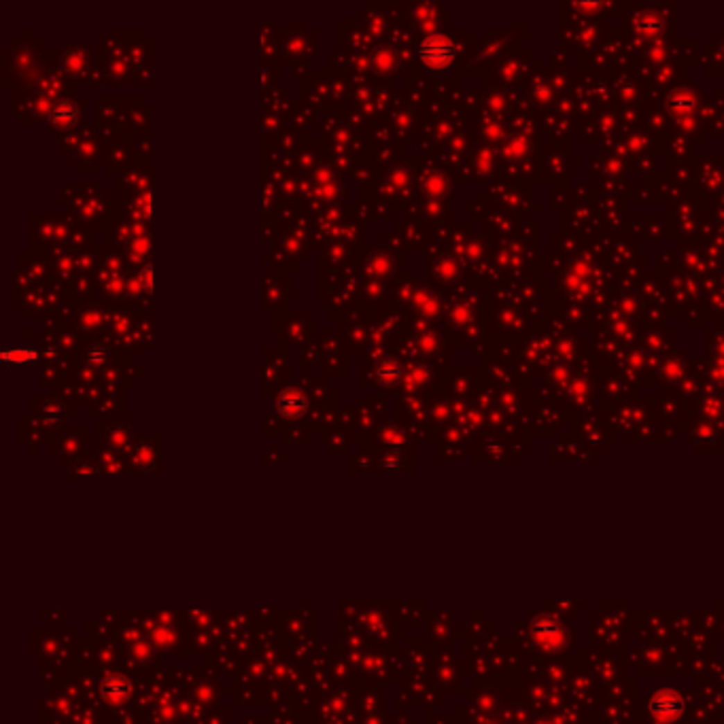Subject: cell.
Masks as SVG:
<instances>
[{"label": "cell", "instance_id": "1", "mask_svg": "<svg viewBox=\"0 0 724 724\" xmlns=\"http://www.w3.org/2000/svg\"><path fill=\"white\" fill-rule=\"evenodd\" d=\"M421 60L431 68H446L455 58V45L446 37H429L419 45Z\"/></svg>", "mask_w": 724, "mask_h": 724}, {"label": "cell", "instance_id": "2", "mask_svg": "<svg viewBox=\"0 0 724 724\" xmlns=\"http://www.w3.org/2000/svg\"><path fill=\"white\" fill-rule=\"evenodd\" d=\"M279 408L285 417H300L306 410V397L300 391H285L279 399Z\"/></svg>", "mask_w": 724, "mask_h": 724}, {"label": "cell", "instance_id": "3", "mask_svg": "<svg viewBox=\"0 0 724 724\" xmlns=\"http://www.w3.org/2000/svg\"><path fill=\"white\" fill-rule=\"evenodd\" d=\"M77 115H79V111L73 102H58V105H53L49 111V119L55 126H73L77 121Z\"/></svg>", "mask_w": 724, "mask_h": 724}, {"label": "cell", "instance_id": "4", "mask_svg": "<svg viewBox=\"0 0 724 724\" xmlns=\"http://www.w3.org/2000/svg\"><path fill=\"white\" fill-rule=\"evenodd\" d=\"M652 709L654 712H657L659 716H673L675 712H680L682 709V701L678 699V697H673V695H659L657 699H654L652 701Z\"/></svg>", "mask_w": 724, "mask_h": 724}, {"label": "cell", "instance_id": "5", "mask_svg": "<svg viewBox=\"0 0 724 724\" xmlns=\"http://www.w3.org/2000/svg\"><path fill=\"white\" fill-rule=\"evenodd\" d=\"M399 374H402V372H399V365H397L395 361H393V363L387 361V363H383L381 368H378V381L389 387V385H395V383L399 381Z\"/></svg>", "mask_w": 724, "mask_h": 724}, {"label": "cell", "instance_id": "6", "mask_svg": "<svg viewBox=\"0 0 724 724\" xmlns=\"http://www.w3.org/2000/svg\"><path fill=\"white\" fill-rule=\"evenodd\" d=\"M3 359L5 363H26V361H34L37 359V353L30 351V349H15V351H5L3 353Z\"/></svg>", "mask_w": 724, "mask_h": 724}]
</instances>
